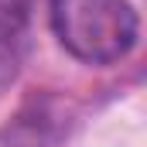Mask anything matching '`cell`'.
<instances>
[{"label": "cell", "mask_w": 147, "mask_h": 147, "mask_svg": "<svg viewBox=\"0 0 147 147\" xmlns=\"http://www.w3.org/2000/svg\"><path fill=\"white\" fill-rule=\"evenodd\" d=\"M51 28L79 62L110 65L137 45V10L130 0H51Z\"/></svg>", "instance_id": "1"}, {"label": "cell", "mask_w": 147, "mask_h": 147, "mask_svg": "<svg viewBox=\"0 0 147 147\" xmlns=\"http://www.w3.org/2000/svg\"><path fill=\"white\" fill-rule=\"evenodd\" d=\"M31 0H0V51L21 34Z\"/></svg>", "instance_id": "2"}]
</instances>
